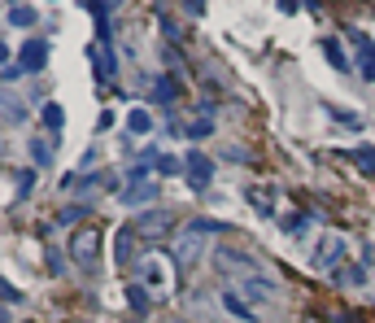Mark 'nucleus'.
I'll use <instances>...</instances> for the list:
<instances>
[{
	"mask_svg": "<svg viewBox=\"0 0 375 323\" xmlns=\"http://www.w3.org/2000/svg\"><path fill=\"white\" fill-rule=\"evenodd\" d=\"M223 301H227V310H232L236 319H244V323H253V319H257V315H253V310H249V306H244L236 293H223Z\"/></svg>",
	"mask_w": 375,
	"mask_h": 323,
	"instance_id": "nucleus-20",
	"label": "nucleus"
},
{
	"mask_svg": "<svg viewBox=\"0 0 375 323\" xmlns=\"http://www.w3.org/2000/svg\"><path fill=\"white\" fill-rule=\"evenodd\" d=\"M323 53H328V61H332L336 70L349 66V57H345V48H340V40H323Z\"/></svg>",
	"mask_w": 375,
	"mask_h": 323,
	"instance_id": "nucleus-18",
	"label": "nucleus"
},
{
	"mask_svg": "<svg viewBox=\"0 0 375 323\" xmlns=\"http://www.w3.org/2000/svg\"><path fill=\"white\" fill-rule=\"evenodd\" d=\"M18 57H22L18 66H22V70H31V74H35V70H44V66H48V44H44V40H26Z\"/></svg>",
	"mask_w": 375,
	"mask_h": 323,
	"instance_id": "nucleus-6",
	"label": "nucleus"
},
{
	"mask_svg": "<svg viewBox=\"0 0 375 323\" xmlns=\"http://www.w3.org/2000/svg\"><path fill=\"white\" fill-rule=\"evenodd\" d=\"M184 5H188L192 13H201V5H205V0H184Z\"/></svg>",
	"mask_w": 375,
	"mask_h": 323,
	"instance_id": "nucleus-33",
	"label": "nucleus"
},
{
	"mask_svg": "<svg viewBox=\"0 0 375 323\" xmlns=\"http://www.w3.org/2000/svg\"><path fill=\"white\" fill-rule=\"evenodd\" d=\"M122 301H127V310H131V315H149V310H153L149 284H127V288H122Z\"/></svg>",
	"mask_w": 375,
	"mask_h": 323,
	"instance_id": "nucleus-7",
	"label": "nucleus"
},
{
	"mask_svg": "<svg viewBox=\"0 0 375 323\" xmlns=\"http://www.w3.org/2000/svg\"><path fill=\"white\" fill-rule=\"evenodd\" d=\"M53 149H57V144H48V140H31V157H35V166H53Z\"/></svg>",
	"mask_w": 375,
	"mask_h": 323,
	"instance_id": "nucleus-17",
	"label": "nucleus"
},
{
	"mask_svg": "<svg viewBox=\"0 0 375 323\" xmlns=\"http://www.w3.org/2000/svg\"><path fill=\"white\" fill-rule=\"evenodd\" d=\"M88 57H92V66H96V74H101V79H109V74H113V57H109V48H105V44L88 48Z\"/></svg>",
	"mask_w": 375,
	"mask_h": 323,
	"instance_id": "nucleus-13",
	"label": "nucleus"
},
{
	"mask_svg": "<svg viewBox=\"0 0 375 323\" xmlns=\"http://www.w3.org/2000/svg\"><path fill=\"white\" fill-rule=\"evenodd\" d=\"M96 253H101V232L96 228H79L70 236V258L79 267H96Z\"/></svg>",
	"mask_w": 375,
	"mask_h": 323,
	"instance_id": "nucleus-2",
	"label": "nucleus"
},
{
	"mask_svg": "<svg viewBox=\"0 0 375 323\" xmlns=\"http://www.w3.org/2000/svg\"><path fill=\"white\" fill-rule=\"evenodd\" d=\"M244 293H249L253 301H262V297H275V293H280V284H275V280H262V276H249V280H244Z\"/></svg>",
	"mask_w": 375,
	"mask_h": 323,
	"instance_id": "nucleus-12",
	"label": "nucleus"
},
{
	"mask_svg": "<svg viewBox=\"0 0 375 323\" xmlns=\"http://www.w3.org/2000/svg\"><path fill=\"white\" fill-rule=\"evenodd\" d=\"M358 70H362L367 84H375V44L367 36H358Z\"/></svg>",
	"mask_w": 375,
	"mask_h": 323,
	"instance_id": "nucleus-11",
	"label": "nucleus"
},
{
	"mask_svg": "<svg viewBox=\"0 0 375 323\" xmlns=\"http://www.w3.org/2000/svg\"><path fill=\"white\" fill-rule=\"evenodd\" d=\"M184 175H188V184H192V188H209V180H214V162H209L205 153H188Z\"/></svg>",
	"mask_w": 375,
	"mask_h": 323,
	"instance_id": "nucleus-5",
	"label": "nucleus"
},
{
	"mask_svg": "<svg viewBox=\"0 0 375 323\" xmlns=\"http://www.w3.org/2000/svg\"><path fill=\"white\" fill-rule=\"evenodd\" d=\"M170 228H175V214H170V210H149V214H140V219L131 223V232L144 236V240H149V236H166Z\"/></svg>",
	"mask_w": 375,
	"mask_h": 323,
	"instance_id": "nucleus-3",
	"label": "nucleus"
},
{
	"mask_svg": "<svg viewBox=\"0 0 375 323\" xmlns=\"http://www.w3.org/2000/svg\"><path fill=\"white\" fill-rule=\"evenodd\" d=\"M214 258H218V267H223V271H236V276H244V280L257 276V262H253V258L244 253V249H227V245H223Z\"/></svg>",
	"mask_w": 375,
	"mask_h": 323,
	"instance_id": "nucleus-4",
	"label": "nucleus"
},
{
	"mask_svg": "<svg viewBox=\"0 0 375 323\" xmlns=\"http://www.w3.org/2000/svg\"><path fill=\"white\" fill-rule=\"evenodd\" d=\"M310 5H314V0H310Z\"/></svg>",
	"mask_w": 375,
	"mask_h": 323,
	"instance_id": "nucleus-35",
	"label": "nucleus"
},
{
	"mask_svg": "<svg viewBox=\"0 0 375 323\" xmlns=\"http://www.w3.org/2000/svg\"><path fill=\"white\" fill-rule=\"evenodd\" d=\"M188 136H192V140H205V136H214V123H209V114H201V118H192V127H188Z\"/></svg>",
	"mask_w": 375,
	"mask_h": 323,
	"instance_id": "nucleus-21",
	"label": "nucleus"
},
{
	"mask_svg": "<svg viewBox=\"0 0 375 323\" xmlns=\"http://www.w3.org/2000/svg\"><path fill=\"white\" fill-rule=\"evenodd\" d=\"M249 201H253V210H257V214H275V188H253L249 192Z\"/></svg>",
	"mask_w": 375,
	"mask_h": 323,
	"instance_id": "nucleus-14",
	"label": "nucleus"
},
{
	"mask_svg": "<svg viewBox=\"0 0 375 323\" xmlns=\"http://www.w3.org/2000/svg\"><path fill=\"white\" fill-rule=\"evenodd\" d=\"M340 258H345V240H340V236H328V240H323V249H319V258H314V267L336 271Z\"/></svg>",
	"mask_w": 375,
	"mask_h": 323,
	"instance_id": "nucleus-8",
	"label": "nucleus"
},
{
	"mask_svg": "<svg viewBox=\"0 0 375 323\" xmlns=\"http://www.w3.org/2000/svg\"><path fill=\"white\" fill-rule=\"evenodd\" d=\"M31 184H35V175H31V171H18V175H13V192H18V197H26Z\"/></svg>",
	"mask_w": 375,
	"mask_h": 323,
	"instance_id": "nucleus-26",
	"label": "nucleus"
},
{
	"mask_svg": "<svg viewBox=\"0 0 375 323\" xmlns=\"http://www.w3.org/2000/svg\"><path fill=\"white\" fill-rule=\"evenodd\" d=\"M127 132H131V136H149L153 132L149 109H131V114H127Z\"/></svg>",
	"mask_w": 375,
	"mask_h": 323,
	"instance_id": "nucleus-15",
	"label": "nucleus"
},
{
	"mask_svg": "<svg viewBox=\"0 0 375 323\" xmlns=\"http://www.w3.org/2000/svg\"><path fill=\"white\" fill-rule=\"evenodd\" d=\"M340 280H345V284H367V267H349V271H340Z\"/></svg>",
	"mask_w": 375,
	"mask_h": 323,
	"instance_id": "nucleus-27",
	"label": "nucleus"
},
{
	"mask_svg": "<svg viewBox=\"0 0 375 323\" xmlns=\"http://www.w3.org/2000/svg\"><path fill=\"white\" fill-rule=\"evenodd\" d=\"M136 240H140V236H136L131 228H122L118 236H113V258H118V267H131V262H136Z\"/></svg>",
	"mask_w": 375,
	"mask_h": 323,
	"instance_id": "nucleus-9",
	"label": "nucleus"
},
{
	"mask_svg": "<svg viewBox=\"0 0 375 323\" xmlns=\"http://www.w3.org/2000/svg\"><path fill=\"white\" fill-rule=\"evenodd\" d=\"M353 162H358V171H367V175H375V149H353Z\"/></svg>",
	"mask_w": 375,
	"mask_h": 323,
	"instance_id": "nucleus-23",
	"label": "nucleus"
},
{
	"mask_svg": "<svg viewBox=\"0 0 375 323\" xmlns=\"http://www.w3.org/2000/svg\"><path fill=\"white\" fill-rule=\"evenodd\" d=\"M5 114H9V123H22V118H26L22 105H13V101H5Z\"/></svg>",
	"mask_w": 375,
	"mask_h": 323,
	"instance_id": "nucleus-30",
	"label": "nucleus"
},
{
	"mask_svg": "<svg viewBox=\"0 0 375 323\" xmlns=\"http://www.w3.org/2000/svg\"><path fill=\"white\" fill-rule=\"evenodd\" d=\"M153 166L161 175H179V171H184V166H179V157H170V153H153Z\"/></svg>",
	"mask_w": 375,
	"mask_h": 323,
	"instance_id": "nucleus-22",
	"label": "nucleus"
},
{
	"mask_svg": "<svg viewBox=\"0 0 375 323\" xmlns=\"http://www.w3.org/2000/svg\"><path fill=\"white\" fill-rule=\"evenodd\" d=\"M61 123H66V109H61V105H44V127L53 132V144L61 136Z\"/></svg>",
	"mask_w": 375,
	"mask_h": 323,
	"instance_id": "nucleus-16",
	"label": "nucleus"
},
{
	"mask_svg": "<svg viewBox=\"0 0 375 323\" xmlns=\"http://www.w3.org/2000/svg\"><path fill=\"white\" fill-rule=\"evenodd\" d=\"M9 22H13V26H35V9H26V5L9 9Z\"/></svg>",
	"mask_w": 375,
	"mask_h": 323,
	"instance_id": "nucleus-24",
	"label": "nucleus"
},
{
	"mask_svg": "<svg viewBox=\"0 0 375 323\" xmlns=\"http://www.w3.org/2000/svg\"><path fill=\"white\" fill-rule=\"evenodd\" d=\"M161 197V188L157 184H131V188H122V205H149V201H157Z\"/></svg>",
	"mask_w": 375,
	"mask_h": 323,
	"instance_id": "nucleus-10",
	"label": "nucleus"
},
{
	"mask_svg": "<svg viewBox=\"0 0 375 323\" xmlns=\"http://www.w3.org/2000/svg\"><path fill=\"white\" fill-rule=\"evenodd\" d=\"M284 232H288V236H305V214H292V219L284 223Z\"/></svg>",
	"mask_w": 375,
	"mask_h": 323,
	"instance_id": "nucleus-28",
	"label": "nucleus"
},
{
	"mask_svg": "<svg viewBox=\"0 0 375 323\" xmlns=\"http://www.w3.org/2000/svg\"><path fill=\"white\" fill-rule=\"evenodd\" d=\"M18 5H22V0H9V9H18Z\"/></svg>",
	"mask_w": 375,
	"mask_h": 323,
	"instance_id": "nucleus-34",
	"label": "nucleus"
},
{
	"mask_svg": "<svg viewBox=\"0 0 375 323\" xmlns=\"http://www.w3.org/2000/svg\"><path fill=\"white\" fill-rule=\"evenodd\" d=\"M175 92H179V88H175V79H170V74H161L157 84H153V96H157L161 105H170V101H175Z\"/></svg>",
	"mask_w": 375,
	"mask_h": 323,
	"instance_id": "nucleus-19",
	"label": "nucleus"
},
{
	"mask_svg": "<svg viewBox=\"0 0 375 323\" xmlns=\"http://www.w3.org/2000/svg\"><path fill=\"white\" fill-rule=\"evenodd\" d=\"M332 118H340L345 127H362V118H358V114H349V109H332Z\"/></svg>",
	"mask_w": 375,
	"mask_h": 323,
	"instance_id": "nucleus-29",
	"label": "nucleus"
},
{
	"mask_svg": "<svg viewBox=\"0 0 375 323\" xmlns=\"http://www.w3.org/2000/svg\"><path fill=\"white\" fill-rule=\"evenodd\" d=\"M140 267H144V280H149V284H157V288L166 284V271H161V262H140Z\"/></svg>",
	"mask_w": 375,
	"mask_h": 323,
	"instance_id": "nucleus-25",
	"label": "nucleus"
},
{
	"mask_svg": "<svg viewBox=\"0 0 375 323\" xmlns=\"http://www.w3.org/2000/svg\"><path fill=\"white\" fill-rule=\"evenodd\" d=\"M0 293H5V301H22V293H18V288H13L9 280H5V284H0Z\"/></svg>",
	"mask_w": 375,
	"mask_h": 323,
	"instance_id": "nucleus-31",
	"label": "nucleus"
},
{
	"mask_svg": "<svg viewBox=\"0 0 375 323\" xmlns=\"http://www.w3.org/2000/svg\"><path fill=\"white\" fill-rule=\"evenodd\" d=\"M205 232H197V228H184L175 236V245H170V253H175V262L179 267H197L201 258H205Z\"/></svg>",
	"mask_w": 375,
	"mask_h": 323,
	"instance_id": "nucleus-1",
	"label": "nucleus"
},
{
	"mask_svg": "<svg viewBox=\"0 0 375 323\" xmlns=\"http://www.w3.org/2000/svg\"><path fill=\"white\" fill-rule=\"evenodd\" d=\"M161 31H166V40H170V44H175V40H179V26H175V22H170V18H161Z\"/></svg>",
	"mask_w": 375,
	"mask_h": 323,
	"instance_id": "nucleus-32",
	"label": "nucleus"
}]
</instances>
